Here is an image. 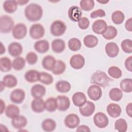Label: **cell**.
Instances as JSON below:
<instances>
[{"mask_svg":"<svg viewBox=\"0 0 132 132\" xmlns=\"http://www.w3.org/2000/svg\"><path fill=\"white\" fill-rule=\"evenodd\" d=\"M52 49L56 53H60L63 52L65 48V42L61 39H56L52 42Z\"/></svg>","mask_w":132,"mask_h":132,"instance_id":"603a6c76","label":"cell"},{"mask_svg":"<svg viewBox=\"0 0 132 132\" xmlns=\"http://www.w3.org/2000/svg\"><path fill=\"white\" fill-rule=\"evenodd\" d=\"M80 7L84 11H90L94 7V2L93 0H81L80 2Z\"/></svg>","mask_w":132,"mask_h":132,"instance_id":"f6af8a7d","label":"cell"},{"mask_svg":"<svg viewBox=\"0 0 132 132\" xmlns=\"http://www.w3.org/2000/svg\"><path fill=\"white\" fill-rule=\"evenodd\" d=\"M109 96L111 100L118 102L120 101L123 97V92L118 88H113L109 91Z\"/></svg>","mask_w":132,"mask_h":132,"instance_id":"d590c367","label":"cell"},{"mask_svg":"<svg viewBox=\"0 0 132 132\" xmlns=\"http://www.w3.org/2000/svg\"><path fill=\"white\" fill-rule=\"evenodd\" d=\"M132 105L131 103H128L126 107V112L127 114L130 118L132 117Z\"/></svg>","mask_w":132,"mask_h":132,"instance_id":"db71d44e","label":"cell"},{"mask_svg":"<svg viewBox=\"0 0 132 132\" xmlns=\"http://www.w3.org/2000/svg\"><path fill=\"white\" fill-rule=\"evenodd\" d=\"M26 61L25 59L22 57H16L14 58L12 63V68L16 71L22 70L25 65Z\"/></svg>","mask_w":132,"mask_h":132,"instance_id":"f35d334b","label":"cell"},{"mask_svg":"<svg viewBox=\"0 0 132 132\" xmlns=\"http://www.w3.org/2000/svg\"><path fill=\"white\" fill-rule=\"evenodd\" d=\"M64 122L65 125L68 128L73 129L79 125L80 119L77 114L75 113H70L65 118Z\"/></svg>","mask_w":132,"mask_h":132,"instance_id":"8fae6325","label":"cell"},{"mask_svg":"<svg viewBox=\"0 0 132 132\" xmlns=\"http://www.w3.org/2000/svg\"><path fill=\"white\" fill-rule=\"evenodd\" d=\"M93 122L96 126L100 128H104L107 126L109 120L107 116L103 112H98L93 117Z\"/></svg>","mask_w":132,"mask_h":132,"instance_id":"8992f818","label":"cell"},{"mask_svg":"<svg viewBox=\"0 0 132 132\" xmlns=\"http://www.w3.org/2000/svg\"><path fill=\"white\" fill-rule=\"evenodd\" d=\"M117 29L113 26H108L105 32L102 35L103 38L106 40L113 39L117 35Z\"/></svg>","mask_w":132,"mask_h":132,"instance_id":"836d02e7","label":"cell"},{"mask_svg":"<svg viewBox=\"0 0 132 132\" xmlns=\"http://www.w3.org/2000/svg\"><path fill=\"white\" fill-rule=\"evenodd\" d=\"M31 107L35 112L41 113L43 112L45 109L43 100L42 98H35L31 102Z\"/></svg>","mask_w":132,"mask_h":132,"instance_id":"ffe728a7","label":"cell"},{"mask_svg":"<svg viewBox=\"0 0 132 132\" xmlns=\"http://www.w3.org/2000/svg\"><path fill=\"white\" fill-rule=\"evenodd\" d=\"M45 109L48 112H52L57 109L56 99L54 97H49L44 102Z\"/></svg>","mask_w":132,"mask_h":132,"instance_id":"8d00e7d4","label":"cell"},{"mask_svg":"<svg viewBox=\"0 0 132 132\" xmlns=\"http://www.w3.org/2000/svg\"><path fill=\"white\" fill-rule=\"evenodd\" d=\"M105 52L107 56L110 58L117 57L119 52V48L117 43L112 42H108L106 44Z\"/></svg>","mask_w":132,"mask_h":132,"instance_id":"ac0fdd59","label":"cell"},{"mask_svg":"<svg viewBox=\"0 0 132 132\" xmlns=\"http://www.w3.org/2000/svg\"><path fill=\"white\" fill-rule=\"evenodd\" d=\"M25 16L30 22L39 21L43 15L42 7L36 3H31L28 5L24 10Z\"/></svg>","mask_w":132,"mask_h":132,"instance_id":"6da1fadb","label":"cell"},{"mask_svg":"<svg viewBox=\"0 0 132 132\" xmlns=\"http://www.w3.org/2000/svg\"><path fill=\"white\" fill-rule=\"evenodd\" d=\"M68 45L69 49L74 52L77 51L81 48V43L80 40L76 38L70 39L68 42Z\"/></svg>","mask_w":132,"mask_h":132,"instance_id":"60d3db41","label":"cell"},{"mask_svg":"<svg viewBox=\"0 0 132 132\" xmlns=\"http://www.w3.org/2000/svg\"><path fill=\"white\" fill-rule=\"evenodd\" d=\"M65 69L66 65L64 62L61 60H57L52 72L55 75H60L65 71Z\"/></svg>","mask_w":132,"mask_h":132,"instance_id":"e575fe53","label":"cell"},{"mask_svg":"<svg viewBox=\"0 0 132 132\" xmlns=\"http://www.w3.org/2000/svg\"><path fill=\"white\" fill-rule=\"evenodd\" d=\"M5 109V104L2 99H1V114H2Z\"/></svg>","mask_w":132,"mask_h":132,"instance_id":"11a10c76","label":"cell"},{"mask_svg":"<svg viewBox=\"0 0 132 132\" xmlns=\"http://www.w3.org/2000/svg\"><path fill=\"white\" fill-rule=\"evenodd\" d=\"M108 73L112 78L116 79L120 78L122 75L121 70L116 66H111L109 67L108 70Z\"/></svg>","mask_w":132,"mask_h":132,"instance_id":"ee69618b","label":"cell"},{"mask_svg":"<svg viewBox=\"0 0 132 132\" xmlns=\"http://www.w3.org/2000/svg\"><path fill=\"white\" fill-rule=\"evenodd\" d=\"M67 30L65 24L60 20H55L51 24L50 27L51 33L55 37L61 36L64 34Z\"/></svg>","mask_w":132,"mask_h":132,"instance_id":"277c9868","label":"cell"},{"mask_svg":"<svg viewBox=\"0 0 132 132\" xmlns=\"http://www.w3.org/2000/svg\"><path fill=\"white\" fill-rule=\"evenodd\" d=\"M97 2L99 3H101L102 4H105L106 3H108L109 2V1H97Z\"/></svg>","mask_w":132,"mask_h":132,"instance_id":"91938a15","label":"cell"},{"mask_svg":"<svg viewBox=\"0 0 132 132\" xmlns=\"http://www.w3.org/2000/svg\"><path fill=\"white\" fill-rule=\"evenodd\" d=\"M72 101L75 106L80 107L87 101V97L84 93L77 92L73 95Z\"/></svg>","mask_w":132,"mask_h":132,"instance_id":"d4e9b609","label":"cell"},{"mask_svg":"<svg viewBox=\"0 0 132 132\" xmlns=\"http://www.w3.org/2000/svg\"><path fill=\"white\" fill-rule=\"evenodd\" d=\"M1 91L2 92V91H3V89H5V86L4 84L3 83L2 81H1Z\"/></svg>","mask_w":132,"mask_h":132,"instance_id":"680465c9","label":"cell"},{"mask_svg":"<svg viewBox=\"0 0 132 132\" xmlns=\"http://www.w3.org/2000/svg\"><path fill=\"white\" fill-rule=\"evenodd\" d=\"M121 46L122 51L127 54L132 53V41L129 39L123 40L121 44Z\"/></svg>","mask_w":132,"mask_h":132,"instance_id":"bcb514c9","label":"cell"},{"mask_svg":"<svg viewBox=\"0 0 132 132\" xmlns=\"http://www.w3.org/2000/svg\"><path fill=\"white\" fill-rule=\"evenodd\" d=\"M55 88L57 91L60 93H67L71 88L70 83L66 80H60L56 82Z\"/></svg>","mask_w":132,"mask_h":132,"instance_id":"4316f807","label":"cell"},{"mask_svg":"<svg viewBox=\"0 0 132 132\" xmlns=\"http://www.w3.org/2000/svg\"><path fill=\"white\" fill-rule=\"evenodd\" d=\"M8 52L12 57H19L23 52V47L20 43L13 42L8 45Z\"/></svg>","mask_w":132,"mask_h":132,"instance_id":"2e32d148","label":"cell"},{"mask_svg":"<svg viewBox=\"0 0 132 132\" xmlns=\"http://www.w3.org/2000/svg\"><path fill=\"white\" fill-rule=\"evenodd\" d=\"M125 68L129 72H132V56H130L127 57L124 62Z\"/></svg>","mask_w":132,"mask_h":132,"instance_id":"f907efd6","label":"cell"},{"mask_svg":"<svg viewBox=\"0 0 132 132\" xmlns=\"http://www.w3.org/2000/svg\"><path fill=\"white\" fill-rule=\"evenodd\" d=\"M45 34L43 26L39 23L33 24L29 29L30 36L34 39H39L42 38Z\"/></svg>","mask_w":132,"mask_h":132,"instance_id":"5b68a950","label":"cell"},{"mask_svg":"<svg viewBox=\"0 0 132 132\" xmlns=\"http://www.w3.org/2000/svg\"><path fill=\"white\" fill-rule=\"evenodd\" d=\"M18 3L16 1H6L4 2L3 7L4 10L8 13H14L18 8Z\"/></svg>","mask_w":132,"mask_h":132,"instance_id":"4dcf8cb0","label":"cell"},{"mask_svg":"<svg viewBox=\"0 0 132 132\" xmlns=\"http://www.w3.org/2000/svg\"><path fill=\"white\" fill-rule=\"evenodd\" d=\"M125 27L127 31L130 32L132 31V19L131 18L126 20L125 24Z\"/></svg>","mask_w":132,"mask_h":132,"instance_id":"f5cc1de1","label":"cell"},{"mask_svg":"<svg viewBox=\"0 0 132 132\" xmlns=\"http://www.w3.org/2000/svg\"><path fill=\"white\" fill-rule=\"evenodd\" d=\"M41 126L44 131L51 132L55 129L56 127V123L53 119L47 118L43 121Z\"/></svg>","mask_w":132,"mask_h":132,"instance_id":"484cf974","label":"cell"},{"mask_svg":"<svg viewBox=\"0 0 132 132\" xmlns=\"http://www.w3.org/2000/svg\"><path fill=\"white\" fill-rule=\"evenodd\" d=\"M56 61V60L53 56L47 55L43 58L42 61V65L44 69L48 71H52Z\"/></svg>","mask_w":132,"mask_h":132,"instance_id":"cb8c5ba5","label":"cell"},{"mask_svg":"<svg viewBox=\"0 0 132 132\" xmlns=\"http://www.w3.org/2000/svg\"><path fill=\"white\" fill-rule=\"evenodd\" d=\"M121 90L130 93L132 91V79L131 78H125L121 80L120 84Z\"/></svg>","mask_w":132,"mask_h":132,"instance_id":"b9f144b4","label":"cell"},{"mask_svg":"<svg viewBox=\"0 0 132 132\" xmlns=\"http://www.w3.org/2000/svg\"><path fill=\"white\" fill-rule=\"evenodd\" d=\"M18 4L19 5H24L29 2V1H16Z\"/></svg>","mask_w":132,"mask_h":132,"instance_id":"6f0895ef","label":"cell"},{"mask_svg":"<svg viewBox=\"0 0 132 132\" xmlns=\"http://www.w3.org/2000/svg\"><path fill=\"white\" fill-rule=\"evenodd\" d=\"M85 63V59L80 54L73 55L70 59V64L74 69L78 70L82 68Z\"/></svg>","mask_w":132,"mask_h":132,"instance_id":"30bf717a","label":"cell"},{"mask_svg":"<svg viewBox=\"0 0 132 132\" xmlns=\"http://www.w3.org/2000/svg\"><path fill=\"white\" fill-rule=\"evenodd\" d=\"M20 109L18 106L14 104H10L6 107L5 114L10 119H12L15 117L19 115Z\"/></svg>","mask_w":132,"mask_h":132,"instance_id":"f546056e","label":"cell"},{"mask_svg":"<svg viewBox=\"0 0 132 132\" xmlns=\"http://www.w3.org/2000/svg\"><path fill=\"white\" fill-rule=\"evenodd\" d=\"M11 60L7 57H3L0 59V70L3 72H9L12 68Z\"/></svg>","mask_w":132,"mask_h":132,"instance_id":"d6a6232c","label":"cell"},{"mask_svg":"<svg viewBox=\"0 0 132 132\" xmlns=\"http://www.w3.org/2000/svg\"><path fill=\"white\" fill-rule=\"evenodd\" d=\"M69 18L73 22H78L82 16V10L77 6H72L68 10Z\"/></svg>","mask_w":132,"mask_h":132,"instance_id":"9a60e30c","label":"cell"},{"mask_svg":"<svg viewBox=\"0 0 132 132\" xmlns=\"http://www.w3.org/2000/svg\"><path fill=\"white\" fill-rule=\"evenodd\" d=\"M6 52V49L4 45L3 44L2 42H1V51H0V54L2 55L4 53H5Z\"/></svg>","mask_w":132,"mask_h":132,"instance_id":"9f6ffc18","label":"cell"},{"mask_svg":"<svg viewBox=\"0 0 132 132\" xmlns=\"http://www.w3.org/2000/svg\"><path fill=\"white\" fill-rule=\"evenodd\" d=\"M3 83L5 87L8 88H12L15 87L18 84V80L16 78L11 74L5 75L2 80Z\"/></svg>","mask_w":132,"mask_h":132,"instance_id":"f1b7e54d","label":"cell"},{"mask_svg":"<svg viewBox=\"0 0 132 132\" xmlns=\"http://www.w3.org/2000/svg\"><path fill=\"white\" fill-rule=\"evenodd\" d=\"M87 94L91 100L96 101L102 97V90L100 86L96 85H92L88 88Z\"/></svg>","mask_w":132,"mask_h":132,"instance_id":"9c48e42d","label":"cell"},{"mask_svg":"<svg viewBox=\"0 0 132 132\" xmlns=\"http://www.w3.org/2000/svg\"><path fill=\"white\" fill-rule=\"evenodd\" d=\"M53 77L50 74L45 72H39V81L45 85H50L53 82Z\"/></svg>","mask_w":132,"mask_h":132,"instance_id":"74e56055","label":"cell"},{"mask_svg":"<svg viewBox=\"0 0 132 132\" xmlns=\"http://www.w3.org/2000/svg\"><path fill=\"white\" fill-rule=\"evenodd\" d=\"M34 48L37 52L41 54L46 53L50 48V44L46 40H40L36 41L34 44Z\"/></svg>","mask_w":132,"mask_h":132,"instance_id":"7402d4cb","label":"cell"},{"mask_svg":"<svg viewBox=\"0 0 132 132\" xmlns=\"http://www.w3.org/2000/svg\"><path fill=\"white\" fill-rule=\"evenodd\" d=\"M31 94L34 98H42L46 93L45 87L40 84H36L31 88Z\"/></svg>","mask_w":132,"mask_h":132,"instance_id":"44dd1931","label":"cell"},{"mask_svg":"<svg viewBox=\"0 0 132 132\" xmlns=\"http://www.w3.org/2000/svg\"><path fill=\"white\" fill-rule=\"evenodd\" d=\"M77 22L78 27L83 30L87 29L90 25L89 20L86 17H81Z\"/></svg>","mask_w":132,"mask_h":132,"instance_id":"c3c4849f","label":"cell"},{"mask_svg":"<svg viewBox=\"0 0 132 132\" xmlns=\"http://www.w3.org/2000/svg\"><path fill=\"white\" fill-rule=\"evenodd\" d=\"M125 19V15L121 11L116 10L111 15V20L115 24H122Z\"/></svg>","mask_w":132,"mask_h":132,"instance_id":"ab89813d","label":"cell"},{"mask_svg":"<svg viewBox=\"0 0 132 132\" xmlns=\"http://www.w3.org/2000/svg\"><path fill=\"white\" fill-rule=\"evenodd\" d=\"M111 81H112V79L106 73L100 70L93 73L91 78V83L104 88L108 86Z\"/></svg>","mask_w":132,"mask_h":132,"instance_id":"7a4b0ae2","label":"cell"},{"mask_svg":"<svg viewBox=\"0 0 132 132\" xmlns=\"http://www.w3.org/2000/svg\"><path fill=\"white\" fill-rule=\"evenodd\" d=\"M39 72L36 70H30L27 71L24 75L25 80L30 83H34L39 80Z\"/></svg>","mask_w":132,"mask_h":132,"instance_id":"1f68e13d","label":"cell"},{"mask_svg":"<svg viewBox=\"0 0 132 132\" xmlns=\"http://www.w3.org/2000/svg\"><path fill=\"white\" fill-rule=\"evenodd\" d=\"M14 21L9 16L2 15L0 18V31L2 33H8L14 27Z\"/></svg>","mask_w":132,"mask_h":132,"instance_id":"3957f363","label":"cell"},{"mask_svg":"<svg viewBox=\"0 0 132 132\" xmlns=\"http://www.w3.org/2000/svg\"><path fill=\"white\" fill-rule=\"evenodd\" d=\"M25 97V91L21 89H15L13 90L10 95L11 101L15 104L22 103Z\"/></svg>","mask_w":132,"mask_h":132,"instance_id":"7c38bea8","label":"cell"},{"mask_svg":"<svg viewBox=\"0 0 132 132\" xmlns=\"http://www.w3.org/2000/svg\"><path fill=\"white\" fill-rule=\"evenodd\" d=\"M114 129L119 132H125L127 129V124L123 118L118 119L114 123Z\"/></svg>","mask_w":132,"mask_h":132,"instance_id":"7bdbcfd3","label":"cell"},{"mask_svg":"<svg viewBox=\"0 0 132 132\" xmlns=\"http://www.w3.org/2000/svg\"><path fill=\"white\" fill-rule=\"evenodd\" d=\"M27 124V120L26 117L22 115H18L12 119L11 125L17 129H21L25 127Z\"/></svg>","mask_w":132,"mask_h":132,"instance_id":"e0dca14e","label":"cell"},{"mask_svg":"<svg viewBox=\"0 0 132 132\" xmlns=\"http://www.w3.org/2000/svg\"><path fill=\"white\" fill-rule=\"evenodd\" d=\"M83 41L84 45L88 48H93L95 47L98 43V38L93 35L86 36L84 38Z\"/></svg>","mask_w":132,"mask_h":132,"instance_id":"83f0119b","label":"cell"},{"mask_svg":"<svg viewBox=\"0 0 132 132\" xmlns=\"http://www.w3.org/2000/svg\"><path fill=\"white\" fill-rule=\"evenodd\" d=\"M107 26V24L104 20L100 19L93 22L92 25V29L96 34L103 35L106 30Z\"/></svg>","mask_w":132,"mask_h":132,"instance_id":"5bb4252c","label":"cell"},{"mask_svg":"<svg viewBox=\"0 0 132 132\" xmlns=\"http://www.w3.org/2000/svg\"><path fill=\"white\" fill-rule=\"evenodd\" d=\"M76 131L77 132H81V131H85V132H90V129L89 127V126L85 125H81L79 126H78L77 127Z\"/></svg>","mask_w":132,"mask_h":132,"instance_id":"816d5d0a","label":"cell"},{"mask_svg":"<svg viewBox=\"0 0 132 132\" xmlns=\"http://www.w3.org/2000/svg\"><path fill=\"white\" fill-rule=\"evenodd\" d=\"M38 58L37 55L33 52H30L27 53L26 56V60L29 64L34 65L38 61Z\"/></svg>","mask_w":132,"mask_h":132,"instance_id":"7dc6e473","label":"cell"},{"mask_svg":"<svg viewBox=\"0 0 132 132\" xmlns=\"http://www.w3.org/2000/svg\"><path fill=\"white\" fill-rule=\"evenodd\" d=\"M106 15L105 11L102 9H98L92 11L90 13V17L92 19H95L96 18H102Z\"/></svg>","mask_w":132,"mask_h":132,"instance_id":"681fc988","label":"cell"},{"mask_svg":"<svg viewBox=\"0 0 132 132\" xmlns=\"http://www.w3.org/2000/svg\"><path fill=\"white\" fill-rule=\"evenodd\" d=\"M108 114L113 118L119 117L122 112V109L119 105L116 103L109 104L106 108Z\"/></svg>","mask_w":132,"mask_h":132,"instance_id":"d6986e66","label":"cell"},{"mask_svg":"<svg viewBox=\"0 0 132 132\" xmlns=\"http://www.w3.org/2000/svg\"><path fill=\"white\" fill-rule=\"evenodd\" d=\"M95 106L94 104L90 101H87L79 108L80 113L84 117H90L95 111Z\"/></svg>","mask_w":132,"mask_h":132,"instance_id":"ba28073f","label":"cell"},{"mask_svg":"<svg viewBox=\"0 0 132 132\" xmlns=\"http://www.w3.org/2000/svg\"><path fill=\"white\" fill-rule=\"evenodd\" d=\"M27 28L23 23L16 24L12 29V36L15 39L21 40L23 39L26 35Z\"/></svg>","mask_w":132,"mask_h":132,"instance_id":"52a82bcc","label":"cell"},{"mask_svg":"<svg viewBox=\"0 0 132 132\" xmlns=\"http://www.w3.org/2000/svg\"><path fill=\"white\" fill-rule=\"evenodd\" d=\"M57 109L61 111L67 110L70 106V101L69 98L65 95H58L56 98Z\"/></svg>","mask_w":132,"mask_h":132,"instance_id":"4fadbf2b","label":"cell"}]
</instances>
